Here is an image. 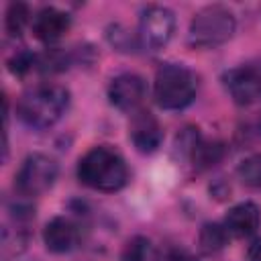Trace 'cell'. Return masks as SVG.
I'll return each mask as SVG.
<instances>
[{
  "label": "cell",
  "instance_id": "obj_1",
  "mask_svg": "<svg viewBox=\"0 0 261 261\" xmlns=\"http://www.w3.org/2000/svg\"><path fill=\"white\" fill-rule=\"evenodd\" d=\"M69 106V90L59 84H39L27 90L18 104L16 114L24 126L45 130L53 126Z\"/></svg>",
  "mask_w": 261,
  "mask_h": 261
},
{
  "label": "cell",
  "instance_id": "obj_2",
  "mask_svg": "<svg viewBox=\"0 0 261 261\" xmlns=\"http://www.w3.org/2000/svg\"><path fill=\"white\" fill-rule=\"evenodd\" d=\"M77 179L98 192H116L128 179V167L122 155L108 147H92L77 163Z\"/></svg>",
  "mask_w": 261,
  "mask_h": 261
},
{
  "label": "cell",
  "instance_id": "obj_3",
  "mask_svg": "<svg viewBox=\"0 0 261 261\" xmlns=\"http://www.w3.org/2000/svg\"><path fill=\"white\" fill-rule=\"evenodd\" d=\"M198 92L196 73L181 63H163L155 71L153 96L163 110H181L190 106Z\"/></svg>",
  "mask_w": 261,
  "mask_h": 261
},
{
  "label": "cell",
  "instance_id": "obj_4",
  "mask_svg": "<svg viewBox=\"0 0 261 261\" xmlns=\"http://www.w3.org/2000/svg\"><path fill=\"white\" fill-rule=\"evenodd\" d=\"M237 31V18L230 8L210 4L200 8L188 29V43L194 49H214L226 43Z\"/></svg>",
  "mask_w": 261,
  "mask_h": 261
},
{
  "label": "cell",
  "instance_id": "obj_5",
  "mask_svg": "<svg viewBox=\"0 0 261 261\" xmlns=\"http://www.w3.org/2000/svg\"><path fill=\"white\" fill-rule=\"evenodd\" d=\"M57 163L45 153H31L20 163L14 175V188L22 198L45 194L57 179Z\"/></svg>",
  "mask_w": 261,
  "mask_h": 261
},
{
  "label": "cell",
  "instance_id": "obj_6",
  "mask_svg": "<svg viewBox=\"0 0 261 261\" xmlns=\"http://www.w3.org/2000/svg\"><path fill=\"white\" fill-rule=\"evenodd\" d=\"M175 14L167 6H147L139 22V45L151 53L161 51L173 37Z\"/></svg>",
  "mask_w": 261,
  "mask_h": 261
},
{
  "label": "cell",
  "instance_id": "obj_7",
  "mask_svg": "<svg viewBox=\"0 0 261 261\" xmlns=\"http://www.w3.org/2000/svg\"><path fill=\"white\" fill-rule=\"evenodd\" d=\"M222 84L239 106H249L261 98V69L239 65L222 73Z\"/></svg>",
  "mask_w": 261,
  "mask_h": 261
},
{
  "label": "cell",
  "instance_id": "obj_8",
  "mask_svg": "<svg viewBox=\"0 0 261 261\" xmlns=\"http://www.w3.org/2000/svg\"><path fill=\"white\" fill-rule=\"evenodd\" d=\"M147 96V84L139 73L124 71L110 80L108 84V100L118 110L130 112L135 110Z\"/></svg>",
  "mask_w": 261,
  "mask_h": 261
},
{
  "label": "cell",
  "instance_id": "obj_9",
  "mask_svg": "<svg viewBox=\"0 0 261 261\" xmlns=\"http://www.w3.org/2000/svg\"><path fill=\"white\" fill-rule=\"evenodd\" d=\"M71 27V18L65 10L57 8V6H43L31 20V31L35 35V39H39L41 43H57L59 39L65 37V33Z\"/></svg>",
  "mask_w": 261,
  "mask_h": 261
},
{
  "label": "cell",
  "instance_id": "obj_10",
  "mask_svg": "<svg viewBox=\"0 0 261 261\" xmlns=\"http://www.w3.org/2000/svg\"><path fill=\"white\" fill-rule=\"evenodd\" d=\"M128 139L133 141L135 149L139 153H155L161 143H163V128L159 124V120L149 112V110H139L133 118H130V126H128Z\"/></svg>",
  "mask_w": 261,
  "mask_h": 261
},
{
  "label": "cell",
  "instance_id": "obj_11",
  "mask_svg": "<svg viewBox=\"0 0 261 261\" xmlns=\"http://www.w3.org/2000/svg\"><path fill=\"white\" fill-rule=\"evenodd\" d=\"M43 241H45L47 251L51 253H69L71 249H75L80 241V228L71 218L55 216L45 224Z\"/></svg>",
  "mask_w": 261,
  "mask_h": 261
},
{
  "label": "cell",
  "instance_id": "obj_12",
  "mask_svg": "<svg viewBox=\"0 0 261 261\" xmlns=\"http://www.w3.org/2000/svg\"><path fill=\"white\" fill-rule=\"evenodd\" d=\"M222 224L237 239L253 237L261 226V210L255 202H239L226 212Z\"/></svg>",
  "mask_w": 261,
  "mask_h": 261
},
{
  "label": "cell",
  "instance_id": "obj_13",
  "mask_svg": "<svg viewBox=\"0 0 261 261\" xmlns=\"http://www.w3.org/2000/svg\"><path fill=\"white\" fill-rule=\"evenodd\" d=\"M224 157H226V145L222 141L202 139V137H198V141L194 143V147H192V151L188 155V159L192 161V165L198 171H204V169L214 167Z\"/></svg>",
  "mask_w": 261,
  "mask_h": 261
},
{
  "label": "cell",
  "instance_id": "obj_14",
  "mask_svg": "<svg viewBox=\"0 0 261 261\" xmlns=\"http://www.w3.org/2000/svg\"><path fill=\"white\" fill-rule=\"evenodd\" d=\"M230 241V232L220 222H204L198 232V249L202 255L220 253Z\"/></svg>",
  "mask_w": 261,
  "mask_h": 261
},
{
  "label": "cell",
  "instance_id": "obj_15",
  "mask_svg": "<svg viewBox=\"0 0 261 261\" xmlns=\"http://www.w3.org/2000/svg\"><path fill=\"white\" fill-rule=\"evenodd\" d=\"M120 261H159V253L151 239L137 234L124 243Z\"/></svg>",
  "mask_w": 261,
  "mask_h": 261
},
{
  "label": "cell",
  "instance_id": "obj_16",
  "mask_svg": "<svg viewBox=\"0 0 261 261\" xmlns=\"http://www.w3.org/2000/svg\"><path fill=\"white\" fill-rule=\"evenodd\" d=\"M31 20V10L24 2H10L6 8V16H4V29L10 37H20V33L24 31V27Z\"/></svg>",
  "mask_w": 261,
  "mask_h": 261
},
{
  "label": "cell",
  "instance_id": "obj_17",
  "mask_svg": "<svg viewBox=\"0 0 261 261\" xmlns=\"http://www.w3.org/2000/svg\"><path fill=\"white\" fill-rule=\"evenodd\" d=\"M237 175L247 188L261 190V153L243 159L237 167Z\"/></svg>",
  "mask_w": 261,
  "mask_h": 261
},
{
  "label": "cell",
  "instance_id": "obj_18",
  "mask_svg": "<svg viewBox=\"0 0 261 261\" xmlns=\"http://www.w3.org/2000/svg\"><path fill=\"white\" fill-rule=\"evenodd\" d=\"M234 139L241 147H253V145L261 143V112H257L255 116L245 118L239 124Z\"/></svg>",
  "mask_w": 261,
  "mask_h": 261
},
{
  "label": "cell",
  "instance_id": "obj_19",
  "mask_svg": "<svg viewBox=\"0 0 261 261\" xmlns=\"http://www.w3.org/2000/svg\"><path fill=\"white\" fill-rule=\"evenodd\" d=\"M37 59H39V55H35V53H31L29 49H18V51H14L10 57H8V69L14 73V75H27L29 71H33V69H37Z\"/></svg>",
  "mask_w": 261,
  "mask_h": 261
},
{
  "label": "cell",
  "instance_id": "obj_20",
  "mask_svg": "<svg viewBox=\"0 0 261 261\" xmlns=\"http://www.w3.org/2000/svg\"><path fill=\"white\" fill-rule=\"evenodd\" d=\"M163 261H194V257L184 247H169L163 255Z\"/></svg>",
  "mask_w": 261,
  "mask_h": 261
},
{
  "label": "cell",
  "instance_id": "obj_21",
  "mask_svg": "<svg viewBox=\"0 0 261 261\" xmlns=\"http://www.w3.org/2000/svg\"><path fill=\"white\" fill-rule=\"evenodd\" d=\"M247 261H261V237H255L247 247Z\"/></svg>",
  "mask_w": 261,
  "mask_h": 261
}]
</instances>
